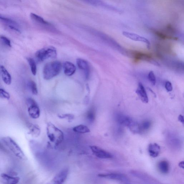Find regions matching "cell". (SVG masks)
<instances>
[{"label": "cell", "mask_w": 184, "mask_h": 184, "mask_svg": "<svg viewBox=\"0 0 184 184\" xmlns=\"http://www.w3.org/2000/svg\"><path fill=\"white\" fill-rule=\"evenodd\" d=\"M62 64L58 61L50 62L46 64L43 70L44 78L46 80H50L57 76L61 71Z\"/></svg>", "instance_id": "obj_1"}, {"label": "cell", "mask_w": 184, "mask_h": 184, "mask_svg": "<svg viewBox=\"0 0 184 184\" xmlns=\"http://www.w3.org/2000/svg\"><path fill=\"white\" fill-rule=\"evenodd\" d=\"M47 133L50 141L56 145H59L63 141V132L51 122L48 123L47 125Z\"/></svg>", "instance_id": "obj_2"}, {"label": "cell", "mask_w": 184, "mask_h": 184, "mask_svg": "<svg viewBox=\"0 0 184 184\" xmlns=\"http://www.w3.org/2000/svg\"><path fill=\"white\" fill-rule=\"evenodd\" d=\"M117 120L120 124L128 127L133 133H140V125L132 120L130 117L123 114H119Z\"/></svg>", "instance_id": "obj_3"}, {"label": "cell", "mask_w": 184, "mask_h": 184, "mask_svg": "<svg viewBox=\"0 0 184 184\" xmlns=\"http://www.w3.org/2000/svg\"><path fill=\"white\" fill-rule=\"evenodd\" d=\"M57 52L55 48L52 46L46 47L40 49L35 53V57L39 62L55 58Z\"/></svg>", "instance_id": "obj_4"}, {"label": "cell", "mask_w": 184, "mask_h": 184, "mask_svg": "<svg viewBox=\"0 0 184 184\" xmlns=\"http://www.w3.org/2000/svg\"><path fill=\"white\" fill-rule=\"evenodd\" d=\"M2 140L9 149L18 158L23 159L25 158V155L20 146L16 142L9 137L2 138Z\"/></svg>", "instance_id": "obj_5"}, {"label": "cell", "mask_w": 184, "mask_h": 184, "mask_svg": "<svg viewBox=\"0 0 184 184\" xmlns=\"http://www.w3.org/2000/svg\"><path fill=\"white\" fill-rule=\"evenodd\" d=\"M26 103L29 116L33 119L38 118L40 116V110L37 102L32 98H29L26 100Z\"/></svg>", "instance_id": "obj_6"}, {"label": "cell", "mask_w": 184, "mask_h": 184, "mask_svg": "<svg viewBox=\"0 0 184 184\" xmlns=\"http://www.w3.org/2000/svg\"><path fill=\"white\" fill-rule=\"evenodd\" d=\"M123 36L127 38L136 41L141 42L145 43L147 45L148 48H149L150 43L148 40L145 38V37L140 36L136 33L128 32V31H123L122 32Z\"/></svg>", "instance_id": "obj_7"}, {"label": "cell", "mask_w": 184, "mask_h": 184, "mask_svg": "<svg viewBox=\"0 0 184 184\" xmlns=\"http://www.w3.org/2000/svg\"><path fill=\"white\" fill-rule=\"evenodd\" d=\"M90 148L94 155L97 157L102 159H109L112 158L111 154L102 148L96 146H90Z\"/></svg>", "instance_id": "obj_8"}, {"label": "cell", "mask_w": 184, "mask_h": 184, "mask_svg": "<svg viewBox=\"0 0 184 184\" xmlns=\"http://www.w3.org/2000/svg\"><path fill=\"white\" fill-rule=\"evenodd\" d=\"M100 177L106 179L115 180L122 182H127L129 181L126 175L119 173H109L100 174L98 175Z\"/></svg>", "instance_id": "obj_9"}, {"label": "cell", "mask_w": 184, "mask_h": 184, "mask_svg": "<svg viewBox=\"0 0 184 184\" xmlns=\"http://www.w3.org/2000/svg\"><path fill=\"white\" fill-rule=\"evenodd\" d=\"M68 173L69 170L67 168L63 169L54 178L52 184H63L67 178Z\"/></svg>", "instance_id": "obj_10"}, {"label": "cell", "mask_w": 184, "mask_h": 184, "mask_svg": "<svg viewBox=\"0 0 184 184\" xmlns=\"http://www.w3.org/2000/svg\"><path fill=\"white\" fill-rule=\"evenodd\" d=\"M77 66L80 70L84 73L86 78H89L90 74V67L89 64L86 60L78 58L76 60Z\"/></svg>", "instance_id": "obj_11"}, {"label": "cell", "mask_w": 184, "mask_h": 184, "mask_svg": "<svg viewBox=\"0 0 184 184\" xmlns=\"http://www.w3.org/2000/svg\"><path fill=\"white\" fill-rule=\"evenodd\" d=\"M30 16L31 19L39 25L42 26L47 29L52 28L51 24L44 20L41 17L37 15V14L33 13H31Z\"/></svg>", "instance_id": "obj_12"}, {"label": "cell", "mask_w": 184, "mask_h": 184, "mask_svg": "<svg viewBox=\"0 0 184 184\" xmlns=\"http://www.w3.org/2000/svg\"><path fill=\"white\" fill-rule=\"evenodd\" d=\"M0 178L1 181L5 184H17L20 180L19 177L11 176L5 173H2Z\"/></svg>", "instance_id": "obj_13"}, {"label": "cell", "mask_w": 184, "mask_h": 184, "mask_svg": "<svg viewBox=\"0 0 184 184\" xmlns=\"http://www.w3.org/2000/svg\"><path fill=\"white\" fill-rule=\"evenodd\" d=\"M136 93L139 96L140 99L144 103H147L148 102V99L145 87L141 82L139 83Z\"/></svg>", "instance_id": "obj_14"}, {"label": "cell", "mask_w": 184, "mask_h": 184, "mask_svg": "<svg viewBox=\"0 0 184 184\" xmlns=\"http://www.w3.org/2000/svg\"><path fill=\"white\" fill-rule=\"evenodd\" d=\"M63 67L64 74L68 76H71L74 75L76 70V66L70 62H64Z\"/></svg>", "instance_id": "obj_15"}, {"label": "cell", "mask_w": 184, "mask_h": 184, "mask_svg": "<svg viewBox=\"0 0 184 184\" xmlns=\"http://www.w3.org/2000/svg\"><path fill=\"white\" fill-rule=\"evenodd\" d=\"M0 71L4 82L8 85H10L12 82V77L7 69L3 66L0 65Z\"/></svg>", "instance_id": "obj_16"}, {"label": "cell", "mask_w": 184, "mask_h": 184, "mask_svg": "<svg viewBox=\"0 0 184 184\" xmlns=\"http://www.w3.org/2000/svg\"><path fill=\"white\" fill-rule=\"evenodd\" d=\"M148 150L150 156L152 158H156L160 153V146L156 143L150 144L148 146Z\"/></svg>", "instance_id": "obj_17"}, {"label": "cell", "mask_w": 184, "mask_h": 184, "mask_svg": "<svg viewBox=\"0 0 184 184\" xmlns=\"http://www.w3.org/2000/svg\"><path fill=\"white\" fill-rule=\"evenodd\" d=\"M28 128L29 134L31 135L33 137H38L40 134V129L37 125L33 124H29Z\"/></svg>", "instance_id": "obj_18"}, {"label": "cell", "mask_w": 184, "mask_h": 184, "mask_svg": "<svg viewBox=\"0 0 184 184\" xmlns=\"http://www.w3.org/2000/svg\"><path fill=\"white\" fill-rule=\"evenodd\" d=\"M158 168L160 172L162 174H167L170 169L169 163L166 160L161 161L158 163Z\"/></svg>", "instance_id": "obj_19"}, {"label": "cell", "mask_w": 184, "mask_h": 184, "mask_svg": "<svg viewBox=\"0 0 184 184\" xmlns=\"http://www.w3.org/2000/svg\"><path fill=\"white\" fill-rule=\"evenodd\" d=\"M73 130L75 132L81 134L88 133L90 130L86 125H80L74 127Z\"/></svg>", "instance_id": "obj_20"}, {"label": "cell", "mask_w": 184, "mask_h": 184, "mask_svg": "<svg viewBox=\"0 0 184 184\" xmlns=\"http://www.w3.org/2000/svg\"><path fill=\"white\" fill-rule=\"evenodd\" d=\"M31 69V72L34 76L36 75L37 73V66L36 62L32 58H28L27 59Z\"/></svg>", "instance_id": "obj_21"}, {"label": "cell", "mask_w": 184, "mask_h": 184, "mask_svg": "<svg viewBox=\"0 0 184 184\" xmlns=\"http://www.w3.org/2000/svg\"><path fill=\"white\" fill-rule=\"evenodd\" d=\"M86 117L87 120L90 122H93L95 120L96 117V112L94 109H90L87 112Z\"/></svg>", "instance_id": "obj_22"}, {"label": "cell", "mask_w": 184, "mask_h": 184, "mask_svg": "<svg viewBox=\"0 0 184 184\" xmlns=\"http://www.w3.org/2000/svg\"><path fill=\"white\" fill-rule=\"evenodd\" d=\"M151 123L149 121H145L140 125V133L147 131L151 127Z\"/></svg>", "instance_id": "obj_23"}, {"label": "cell", "mask_w": 184, "mask_h": 184, "mask_svg": "<svg viewBox=\"0 0 184 184\" xmlns=\"http://www.w3.org/2000/svg\"><path fill=\"white\" fill-rule=\"evenodd\" d=\"M28 85L33 94L37 95L38 94V90L36 83L33 81H30L29 82Z\"/></svg>", "instance_id": "obj_24"}, {"label": "cell", "mask_w": 184, "mask_h": 184, "mask_svg": "<svg viewBox=\"0 0 184 184\" xmlns=\"http://www.w3.org/2000/svg\"><path fill=\"white\" fill-rule=\"evenodd\" d=\"M135 59L137 60H148L150 59V56L141 53H137L134 55Z\"/></svg>", "instance_id": "obj_25"}, {"label": "cell", "mask_w": 184, "mask_h": 184, "mask_svg": "<svg viewBox=\"0 0 184 184\" xmlns=\"http://www.w3.org/2000/svg\"><path fill=\"white\" fill-rule=\"evenodd\" d=\"M148 80L151 82L152 85H155L156 83V79L155 75L152 71H151L148 75Z\"/></svg>", "instance_id": "obj_26"}, {"label": "cell", "mask_w": 184, "mask_h": 184, "mask_svg": "<svg viewBox=\"0 0 184 184\" xmlns=\"http://www.w3.org/2000/svg\"><path fill=\"white\" fill-rule=\"evenodd\" d=\"M10 95L8 92L4 89L0 88V98L2 99L9 100Z\"/></svg>", "instance_id": "obj_27"}, {"label": "cell", "mask_w": 184, "mask_h": 184, "mask_svg": "<svg viewBox=\"0 0 184 184\" xmlns=\"http://www.w3.org/2000/svg\"><path fill=\"white\" fill-rule=\"evenodd\" d=\"M58 117L61 119H67L69 121H70L74 120V115L72 114H60L58 115Z\"/></svg>", "instance_id": "obj_28"}, {"label": "cell", "mask_w": 184, "mask_h": 184, "mask_svg": "<svg viewBox=\"0 0 184 184\" xmlns=\"http://www.w3.org/2000/svg\"><path fill=\"white\" fill-rule=\"evenodd\" d=\"M0 39L5 45L8 47H11V42L7 37L4 36H0Z\"/></svg>", "instance_id": "obj_29"}, {"label": "cell", "mask_w": 184, "mask_h": 184, "mask_svg": "<svg viewBox=\"0 0 184 184\" xmlns=\"http://www.w3.org/2000/svg\"><path fill=\"white\" fill-rule=\"evenodd\" d=\"M165 87L167 90L168 92H170L172 91L173 87L171 83L169 81H167L165 84Z\"/></svg>", "instance_id": "obj_30"}, {"label": "cell", "mask_w": 184, "mask_h": 184, "mask_svg": "<svg viewBox=\"0 0 184 184\" xmlns=\"http://www.w3.org/2000/svg\"><path fill=\"white\" fill-rule=\"evenodd\" d=\"M0 20H3L4 21L6 22L12 23V24H14V23H15V22H14L13 20L10 19L8 18L4 17L2 16L1 15H0Z\"/></svg>", "instance_id": "obj_31"}, {"label": "cell", "mask_w": 184, "mask_h": 184, "mask_svg": "<svg viewBox=\"0 0 184 184\" xmlns=\"http://www.w3.org/2000/svg\"><path fill=\"white\" fill-rule=\"evenodd\" d=\"M9 28L10 29H11V30H13V31H15L17 32H18L19 33H21V31L19 30V29L17 28L16 27L12 25H10L9 26Z\"/></svg>", "instance_id": "obj_32"}, {"label": "cell", "mask_w": 184, "mask_h": 184, "mask_svg": "<svg viewBox=\"0 0 184 184\" xmlns=\"http://www.w3.org/2000/svg\"><path fill=\"white\" fill-rule=\"evenodd\" d=\"M178 119L180 122H181L183 124L184 122V118L182 116V115H179L178 117Z\"/></svg>", "instance_id": "obj_33"}, {"label": "cell", "mask_w": 184, "mask_h": 184, "mask_svg": "<svg viewBox=\"0 0 184 184\" xmlns=\"http://www.w3.org/2000/svg\"><path fill=\"white\" fill-rule=\"evenodd\" d=\"M178 166L180 168L183 169L184 168V162L183 161H182L179 163Z\"/></svg>", "instance_id": "obj_34"}, {"label": "cell", "mask_w": 184, "mask_h": 184, "mask_svg": "<svg viewBox=\"0 0 184 184\" xmlns=\"http://www.w3.org/2000/svg\"><path fill=\"white\" fill-rule=\"evenodd\" d=\"M0 149L2 150L3 151H6L5 148L3 147V146L0 144Z\"/></svg>", "instance_id": "obj_35"}, {"label": "cell", "mask_w": 184, "mask_h": 184, "mask_svg": "<svg viewBox=\"0 0 184 184\" xmlns=\"http://www.w3.org/2000/svg\"></svg>", "instance_id": "obj_36"}]
</instances>
